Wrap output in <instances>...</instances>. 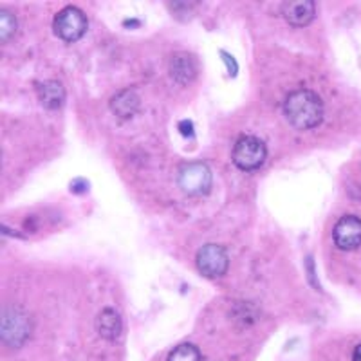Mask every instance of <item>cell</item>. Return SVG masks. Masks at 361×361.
I'll use <instances>...</instances> for the list:
<instances>
[{
  "instance_id": "obj_8",
  "label": "cell",
  "mask_w": 361,
  "mask_h": 361,
  "mask_svg": "<svg viewBox=\"0 0 361 361\" xmlns=\"http://www.w3.org/2000/svg\"><path fill=\"white\" fill-rule=\"evenodd\" d=\"M283 18L291 25L302 27L314 20L316 17V4L312 0H291L282 4Z\"/></svg>"
},
{
  "instance_id": "obj_15",
  "label": "cell",
  "mask_w": 361,
  "mask_h": 361,
  "mask_svg": "<svg viewBox=\"0 0 361 361\" xmlns=\"http://www.w3.org/2000/svg\"><path fill=\"white\" fill-rule=\"evenodd\" d=\"M221 56L224 58L226 60V63H228V71H230V74L231 76H235V74H237V62H235V58H230V54L228 53H221Z\"/></svg>"
},
{
  "instance_id": "obj_13",
  "label": "cell",
  "mask_w": 361,
  "mask_h": 361,
  "mask_svg": "<svg viewBox=\"0 0 361 361\" xmlns=\"http://www.w3.org/2000/svg\"><path fill=\"white\" fill-rule=\"evenodd\" d=\"M169 361H201V353L195 345L180 343L170 353Z\"/></svg>"
},
{
  "instance_id": "obj_9",
  "label": "cell",
  "mask_w": 361,
  "mask_h": 361,
  "mask_svg": "<svg viewBox=\"0 0 361 361\" xmlns=\"http://www.w3.org/2000/svg\"><path fill=\"white\" fill-rule=\"evenodd\" d=\"M38 98L45 109L49 111H56L63 105L66 102V90H63L62 83L56 80H49L38 85Z\"/></svg>"
},
{
  "instance_id": "obj_16",
  "label": "cell",
  "mask_w": 361,
  "mask_h": 361,
  "mask_svg": "<svg viewBox=\"0 0 361 361\" xmlns=\"http://www.w3.org/2000/svg\"><path fill=\"white\" fill-rule=\"evenodd\" d=\"M179 130L183 132L185 135H193V128H192V123H190V121H180Z\"/></svg>"
},
{
  "instance_id": "obj_3",
  "label": "cell",
  "mask_w": 361,
  "mask_h": 361,
  "mask_svg": "<svg viewBox=\"0 0 361 361\" xmlns=\"http://www.w3.org/2000/svg\"><path fill=\"white\" fill-rule=\"evenodd\" d=\"M2 340L9 347H20L31 334V322L29 316L18 307H8L2 312V325H0Z\"/></svg>"
},
{
  "instance_id": "obj_4",
  "label": "cell",
  "mask_w": 361,
  "mask_h": 361,
  "mask_svg": "<svg viewBox=\"0 0 361 361\" xmlns=\"http://www.w3.org/2000/svg\"><path fill=\"white\" fill-rule=\"evenodd\" d=\"M87 25H89V20H87L85 13L80 8L67 6L54 17L53 29L56 37H60L62 40L74 42L85 35Z\"/></svg>"
},
{
  "instance_id": "obj_14",
  "label": "cell",
  "mask_w": 361,
  "mask_h": 361,
  "mask_svg": "<svg viewBox=\"0 0 361 361\" xmlns=\"http://www.w3.org/2000/svg\"><path fill=\"white\" fill-rule=\"evenodd\" d=\"M15 31H17V18L8 9H2L0 11V42H8L15 35Z\"/></svg>"
},
{
  "instance_id": "obj_2",
  "label": "cell",
  "mask_w": 361,
  "mask_h": 361,
  "mask_svg": "<svg viewBox=\"0 0 361 361\" xmlns=\"http://www.w3.org/2000/svg\"><path fill=\"white\" fill-rule=\"evenodd\" d=\"M267 157V148L262 140L255 135H243L238 137L231 152V159L240 170H257L264 164Z\"/></svg>"
},
{
  "instance_id": "obj_5",
  "label": "cell",
  "mask_w": 361,
  "mask_h": 361,
  "mask_svg": "<svg viewBox=\"0 0 361 361\" xmlns=\"http://www.w3.org/2000/svg\"><path fill=\"white\" fill-rule=\"evenodd\" d=\"M180 190L188 195H206L212 188V170L204 163L183 164L177 176Z\"/></svg>"
},
{
  "instance_id": "obj_1",
  "label": "cell",
  "mask_w": 361,
  "mask_h": 361,
  "mask_svg": "<svg viewBox=\"0 0 361 361\" xmlns=\"http://www.w3.org/2000/svg\"><path fill=\"white\" fill-rule=\"evenodd\" d=\"M283 114L298 130H309L322 123L324 102L314 90L300 89L291 92L283 102Z\"/></svg>"
},
{
  "instance_id": "obj_11",
  "label": "cell",
  "mask_w": 361,
  "mask_h": 361,
  "mask_svg": "<svg viewBox=\"0 0 361 361\" xmlns=\"http://www.w3.org/2000/svg\"><path fill=\"white\" fill-rule=\"evenodd\" d=\"M111 109L116 116L119 118H130L137 112L140 109V96L135 94L134 90L127 89V90H121L118 94L112 98L111 102Z\"/></svg>"
},
{
  "instance_id": "obj_6",
  "label": "cell",
  "mask_w": 361,
  "mask_h": 361,
  "mask_svg": "<svg viewBox=\"0 0 361 361\" xmlns=\"http://www.w3.org/2000/svg\"><path fill=\"white\" fill-rule=\"evenodd\" d=\"M228 253L219 244H206L197 253V267L202 275L208 279H217L222 276L228 269Z\"/></svg>"
},
{
  "instance_id": "obj_7",
  "label": "cell",
  "mask_w": 361,
  "mask_h": 361,
  "mask_svg": "<svg viewBox=\"0 0 361 361\" xmlns=\"http://www.w3.org/2000/svg\"><path fill=\"white\" fill-rule=\"evenodd\" d=\"M334 244L340 250L350 251L361 246V219L356 215H345L336 222L333 231Z\"/></svg>"
},
{
  "instance_id": "obj_12",
  "label": "cell",
  "mask_w": 361,
  "mask_h": 361,
  "mask_svg": "<svg viewBox=\"0 0 361 361\" xmlns=\"http://www.w3.org/2000/svg\"><path fill=\"white\" fill-rule=\"evenodd\" d=\"M170 74L172 78H176L179 83H188L195 76V66H193L192 58L186 54H177L173 56L172 63H170Z\"/></svg>"
},
{
  "instance_id": "obj_17",
  "label": "cell",
  "mask_w": 361,
  "mask_h": 361,
  "mask_svg": "<svg viewBox=\"0 0 361 361\" xmlns=\"http://www.w3.org/2000/svg\"><path fill=\"white\" fill-rule=\"evenodd\" d=\"M353 361H361V343L357 345L356 349H354V356H353Z\"/></svg>"
},
{
  "instance_id": "obj_10",
  "label": "cell",
  "mask_w": 361,
  "mask_h": 361,
  "mask_svg": "<svg viewBox=\"0 0 361 361\" xmlns=\"http://www.w3.org/2000/svg\"><path fill=\"white\" fill-rule=\"evenodd\" d=\"M121 329H123L121 316H119V312L116 309L107 307L99 312L98 333L102 334V338H105V340H116L121 334Z\"/></svg>"
}]
</instances>
